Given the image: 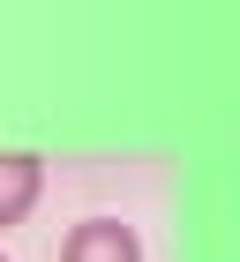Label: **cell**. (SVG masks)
Here are the masks:
<instances>
[{
    "mask_svg": "<svg viewBox=\"0 0 240 262\" xmlns=\"http://www.w3.org/2000/svg\"><path fill=\"white\" fill-rule=\"evenodd\" d=\"M38 187H45V165L38 158H0V225H23V217H30Z\"/></svg>",
    "mask_w": 240,
    "mask_h": 262,
    "instance_id": "7a4b0ae2",
    "label": "cell"
},
{
    "mask_svg": "<svg viewBox=\"0 0 240 262\" xmlns=\"http://www.w3.org/2000/svg\"><path fill=\"white\" fill-rule=\"evenodd\" d=\"M60 262H143V240H135V225H120V217H83L60 240Z\"/></svg>",
    "mask_w": 240,
    "mask_h": 262,
    "instance_id": "6da1fadb",
    "label": "cell"
},
{
    "mask_svg": "<svg viewBox=\"0 0 240 262\" xmlns=\"http://www.w3.org/2000/svg\"><path fill=\"white\" fill-rule=\"evenodd\" d=\"M0 262H8V255H0Z\"/></svg>",
    "mask_w": 240,
    "mask_h": 262,
    "instance_id": "3957f363",
    "label": "cell"
}]
</instances>
